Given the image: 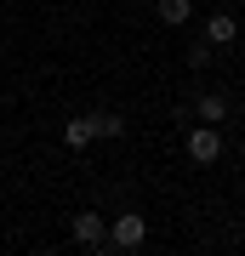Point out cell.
I'll list each match as a JSON object with an SVG mask.
<instances>
[{"mask_svg": "<svg viewBox=\"0 0 245 256\" xmlns=\"http://www.w3.org/2000/svg\"><path fill=\"white\" fill-rule=\"evenodd\" d=\"M143 239H148V222L137 216V210H120V216L109 222V245L114 250H137Z\"/></svg>", "mask_w": 245, "mask_h": 256, "instance_id": "6da1fadb", "label": "cell"}, {"mask_svg": "<svg viewBox=\"0 0 245 256\" xmlns=\"http://www.w3.org/2000/svg\"><path fill=\"white\" fill-rule=\"evenodd\" d=\"M200 120H205V126H222V120H228V97L222 92H205L200 97Z\"/></svg>", "mask_w": 245, "mask_h": 256, "instance_id": "8992f818", "label": "cell"}, {"mask_svg": "<svg viewBox=\"0 0 245 256\" xmlns=\"http://www.w3.org/2000/svg\"><path fill=\"white\" fill-rule=\"evenodd\" d=\"M91 137H97V126H91V114H74L69 126H63V142H69V148H86Z\"/></svg>", "mask_w": 245, "mask_h": 256, "instance_id": "5b68a950", "label": "cell"}, {"mask_svg": "<svg viewBox=\"0 0 245 256\" xmlns=\"http://www.w3.org/2000/svg\"><path fill=\"white\" fill-rule=\"evenodd\" d=\"M194 18V0H160V23H171V28H182Z\"/></svg>", "mask_w": 245, "mask_h": 256, "instance_id": "52a82bcc", "label": "cell"}, {"mask_svg": "<svg viewBox=\"0 0 245 256\" xmlns=\"http://www.w3.org/2000/svg\"><path fill=\"white\" fill-rule=\"evenodd\" d=\"M188 160H194V165H211V160H222V131H217V126H200V131H188Z\"/></svg>", "mask_w": 245, "mask_h": 256, "instance_id": "7a4b0ae2", "label": "cell"}, {"mask_svg": "<svg viewBox=\"0 0 245 256\" xmlns=\"http://www.w3.org/2000/svg\"><path fill=\"white\" fill-rule=\"evenodd\" d=\"M69 234L80 239V245H109V222H103L97 210H80V216L69 222Z\"/></svg>", "mask_w": 245, "mask_h": 256, "instance_id": "3957f363", "label": "cell"}, {"mask_svg": "<svg viewBox=\"0 0 245 256\" xmlns=\"http://www.w3.org/2000/svg\"><path fill=\"white\" fill-rule=\"evenodd\" d=\"M188 63H194V68L211 63V46H205V40H194V46H188Z\"/></svg>", "mask_w": 245, "mask_h": 256, "instance_id": "9c48e42d", "label": "cell"}, {"mask_svg": "<svg viewBox=\"0 0 245 256\" xmlns=\"http://www.w3.org/2000/svg\"><path fill=\"white\" fill-rule=\"evenodd\" d=\"M91 126H97V137H126V120L120 114H91Z\"/></svg>", "mask_w": 245, "mask_h": 256, "instance_id": "ba28073f", "label": "cell"}, {"mask_svg": "<svg viewBox=\"0 0 245 256\" xmlns=\"http://www.w3.org/2000/svg\"><path fill=\"white\" fill-rule=\"evenodd\" d=\"M234 40H239V23L228 18V12H217V18L205 23V46H211V52H222V46H234Z\"/></svg>", "mask_w": 245, "mask_h": 256, "instance_id": "277c9868", "label": "cell"}]
</instances>
